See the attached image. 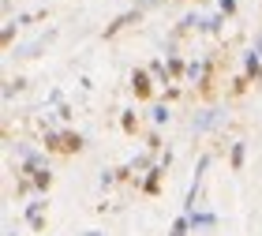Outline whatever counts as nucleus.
<instances>
[{
	"instance_id": "20e7f679",
	"label": "nucleus",
	"mask_w": 262,
	"mask_h": 236,
	"mask_svg": "<svg viewBox=\"0 0 262 236\" xmlns=\"http://www.w3.org/2000/svg\"><path fill=\"white\" fill-rule=\"evenodd\" d=\"M131 94H135V101H154V75L146 68L131 72Z\"/></svg>"
},
{
	"instance_id": "f03ea898",
	"label": "nucleus",
	"mask_w": 262,
	"mask_h": 236,
	"mask_svg": "<svg viewBox=\"0 0 262 236\" xmlns=\"http://www.w3.org/2000/svg\"><path fill=\"white\" fill-rule=\"evenodd\" d=\"M217 64H221V53L206 60V75L199 79V90H195V94H199L202 101H213V98L221 94V87H217Z\"/></svg>"
},
{
	"instance_id": "2eb2a0df",
	"label": "nucleus",
	"mask_w": 262,
	"mask_h": 236,
	"mask_svg": "<svg viewBox=\"0 0 262 236\" xmlns=\"http://www.w3.org/2000/svg\"><path fill=\"white\" fill-rule=\"evenodd\" d=\"M146 72L154 75V82H161V87H172V75H169V64H165V60H150Z\"/></svg>"
},
{
	"instance_id": "1a4fd4ad",
	"label": "nucleus",
	"mask_w": 262,
	"mask_h": 236,
	"mask_svg": "<svg viewBox=\"0 0 262 236\" xmlns=\"http://www.w3.org/2000/svg\"><path fill=\"white\" fill-rule=\"evenodd\" d=\"M244 165H247V143H244V139H236V143L229 146V169L232 173H244Z\"/></svg>"
},
{
	"instance_id": "9d476101",
	"label": "nucleus",
	"mask_w": 262,
	"mask_h": 236,
	"mask_svg": "<svg viewBox=\"0 0 262 236\" xmlns=\"http://www.w3.org/2000/svg\"><path fill=\"white\" fill-rule=\"evenodd\" d=\"M86 150V139H82L79 132H71V127H64V158H75Z\"/></svg>"
},
{
	"instance_id": "6ab92c4d",
	"label": "nucleus",
	"mask_w": 262,
	"mask_h": 236,
	"mask_svg": "<svg viewBox=\"0 0 262 236\" xmlns=\"http://www.w3.org/2000/svg\"><path fill=\"white\" fill-rule=\"evenodd\" d=\"M169 236H191V218L180 214V218H176L172 225H169Z\"/></svg>"
},
{
	"instance_id": "2f4dec72",
	"label": "nucleus",
	"mask_w": 262,
	"mask_h": 236,
	"mask_svg": "<svg viewBox=\"0 0 262 236\" xmlns=\"http://www.w3.org/2000/svg\"><path fill=\"white\" fill-rule=\"evenodd\" d=\"M82 236H105L101 229H86V232H82Z\"/></svg>"
},
{
	"instance_id": "f8f14e48",
	"label": "nucleus",
	"mask_w": 262,
	"mask_h": 236,
	"mask_svg": "<svg viewBox=\"0 0 262 236\" xmlns=\"http://www.w3.org/2000/svg\"><path fill=\"white\" fill-rule=\"evenodd\" d=\"M41 150H45V154H60V158H64V132H53V127H45Z\"/></svg>"
},
{
	"instance_id": "393cba45",
	"label": "nucleus",
	"mask_w": 262,
	"mask_h": 236,
	"mask_svg": "<svg viewBox=\"0 0 262 236\" xmlns=\"http://www.w3.org/2000/svg\"><path fill=\"white\" fill-rule=\"evenodd\" d=\"M217 11L225 19H236V11H240V4H236V0H217Z\"/></svg>"
},
{
	"instance_id": "cd10ccee",
	"label": "nucleus",
	"mask_w": 262,
	"mask_h": 236,
	"mask_svg": "<svg viewBox=\"0 0 262 236\" xmlns=\"http://www.w3.org/2000/svg\"><path fill=\"white\" fill-rule=\"evenodd\" d=\"M113 184H116V169H105V173H101V187H105V191H109Z\"/></svg>"
},
{
	"instance_id": "aec40b11",
	"label": "nucleus",
	"mask_w": 262,
	"mask_h": 236,
	"mask_svg": "<svg viewBox=\"0 0 262 236\" xmlns=\"http://www.w3.org/2000/svg\"><path fill=\"white\" fill-rule=\"evenodd\" d=\"M49 187H53V173H49V169H41V173H34V191H41V195H49Z\"/></svg>"
},
{
	"instance_id": "c756f323",
	"label": "nucleus",
	"mask_w": 262,
	"mask_h": 236,
	"mask_svg": "<svg viewBox=\"0 0 262 236\" xmlns=\"http://www.w3.org/2000/svg\"><path fill=\"white\" fill-rule=\"evenodd\" d=\"M56 116H60V120H71V116H75V109H71V105L64 101V105H60V109H56Z\"/></svg>"
},
{
	"instance_id": "a211bd4d",
	"label": "nucleus",
	"mask_w": 262,
	"mask_h": 236,
	"mask_svg": "<svg viewBox=\"0 0 262 236\" xmlns=\"http://www.w3.org/2000/svg\"><path fill=\"white\" fill-rule=\"evenodd\" d=\"M120 132H124V135H139V113H135V109L120 113Z\"/></svg>"
},
{
	"instance_id": "6e6552de",
	"label": "nucleus",
	"mask_w": 262,
	"mask_h": 236,
	"mask_svg": "<svg viewBox=\"0 0 262 236\" xmlns=\"http://www.w3.org/2000/svg\"><path fill=\"white\" fill-rule=\"evenodd\" d=\"M217 124H221V113L217 109H206V113H199L195 120H191V132L195 135H206L210 127H217Z\"/></svg>"
},
{
	"instance_id": "9b49d317",
	"label": "nucleus",
	"mask_w": 262,
	"mask_h": 236,
	"mask_svg": "<svg viewBox=\"0 0 262 236\" xmlns=\"http://www.w3.org/2000/svg\"><path fill=\"white\" fill-rule=\"evenodd\" d=\"M165 64H169V75H172V82H187V60H184V56L165 53Z\"/></svg>"
},
{
	"instance_id": "bb28decb",
	"label": "nucleus",
	"mask_w": 262,
	"mask_h": 236,
	"mask_svg": "<svg viewBox=\"0 0 262 236\" xmlns=\"http://www.w3.org/2000/svg\"><path fill=\"white\" fill-rule=\"evenodd\" d=\"M180 94H184V90H180V82H172V87H165V94H161V101L169 105V101H176V98H180Z\"/></svg>"
},
{
	"instance_id": "4be33fe9",
	"label": "nucleus",
	"mask_w": 262,
	"mask_h": 236,
	"mask_svg": "<svg viewBox=\"0 0 262 236\" xmlns=\"http://www.w3.org/2000/svg\"><path fill=\"white\" fill-rule=\"evenodd\" d=\"M206 75V60H187V82H199Z\"/></svg>"
},
{
	"instance_id": "f257e3e1",
	"label": "nucleus",
	"mask_w": 262,
	"mask_h": 236,
	"mask_svg": "<svg viewBox=\"0 0 262 236\" xmlns=\"http://www.w3.org/2000/svg\"><path fill=\"white\" fill-rule=\"evenodd\" d=\"M210 154H202L199 165H195V176H191V187H187V195H184V214H195L199 210V195H202V180H206V169H210Z\"/></svg>"
},
{
	"instance_id": "412c9836",
	"label": "nucleus",
	"mask_w": 262,
	"mask_h": 236,
	"mask_svg": "<svg viewBox=\"0 0 262 236\" xmlns=\"http://www.w3.org/2000/svg\"><path fill=\"white\" fill-rule=\"evenodd\" d=\"M169 105H165V101H158V105H154V109H150V120H154V127H161V124H169Z\"/></svg>"
},
{
	"instance_id": "4468645a",
	"label": "nucleus",
	"mask_w": 262,
	"mask_h": 236,
	"mask_svg": "<svg viewBox=\"0 0 262 236\" xmlns=\"http://www.w3.org/2000/svg\"><path fill=\"white\" fill-rule=\"evenodd\" d=\"M158 161H161V158H158V154H150V150H146V154H135V158H131L127 165H131V173L139 176V173H150V169H154Z\"/></svg>"
},
{
	"instance_id": "0eeeda50",
	"label": "nucleus",
	"mask_w": 262,
	"mask_h": 236,
	"mask_svg": "<svg viewBox=\"0 0 262 236\" xmlns=\"http://www.w3.org/2000/svg\"><path fill=\"white\" fill-rule=\"evenodd\" d=\"M161 180H165V169H161V165H154V169L142 176V187H139V191L150 195V199H158V195H161Z\"/></svg>"
},
{
	"instance_id": "7c9ffc66",
	"label": "nucleus",
	"mask_w": 262,
	"mask_h": 236,
	"mask_svg": "<svg viewBox=\"0 0 262 236\" xmlns=\"http://www.w3.org/2000/svg\"><path fill=\"white\" fill-rule=\"evenodd\" d=\"M154 4H169V0H135L139 11H146V8H154Z\"/></svg>"
},
{
	"instance_id": "39448f33",
	"label": "nucleus",
	"mask_w": 262,
	"mask_h": 236,
	"mask_svg": "<svg viewBox=\"0 0 262 236\" xmlns=\"http://www.w3.org/2000/svg\"><path fill=\"white\" fill-rule=\"evenodd\" d=\"M27 225H30L34 232H45V225H49V203H45V199L27 203Z\"/></svg>"
},
{
	"instance_id": "5701e85b",
	"label": "nucleus",
	"mask_w": 262,
	"mask_h": 236,
	"mask_svg": "<svg viewBox=\"0 0 262 236\" xmlns=\"http://www.w3.org/2000/svg\"><path fill=\"white\" fill-rule=\"evenodd\" d=\"M161 146H165V143H161V132H158V127H154V132L146 135V150H150V154H158V158H161V154H165Z\"/></svg>"
},
{
	"instance_id": "dca6fc26",
	"label": "nucleus",
	"mask_w": 262,
	"mask_h": 236,
	"mask_svg": "<svg viewBox=\"0 0 262 236\" xmlns=\"http://www.w3.org/2000/svg\"><path fill=\"white\" fill-rule=\"evenodd\" d=\"M247 90H251V79H247V75H236V79L229 82V90H225V98L236 101V98H244Z\"/></svg>"
},
{
	"instance_id": "7ed1b4c3",
	"label": "nucleus",
	"mask_w": 262,
	"mask_h": 236,
	"mask_svg": "<svg viewBox=\"0 0 262 236\" xmlns=\"http://www.w3.org/2000/svg\"><path fill=\"white\" fill-rule=\"evenodd\" d=\"M139 23H142V11H139V8H127V11H120V15H116L109 27L101 30V38H105V41H113L116 34H124L127 27H139Z\"/></svg>"
},
{
	"instance_id": "473e14b6",
	"label": "nucleus",
	"mask_w": 262,
	"mask_h": 236,
	"mask_svg": "<svg viewBox=\"0 0 262 236\" xmlns=\"http://www.w3.org/2000/svg\"><path fill=\"white\" fill-rule=\"evenodd\" d=\"M191 4H202V0H191Z\"/></svg>"
},
{
	"instance_id": "c85d7f7f",
	"label": "nucleus",
	"mask_w": 262,
	"mask_h": 236,
	"mask_svg": "<svg viewBox=\"0 0 262 236\" xmlns=\"http://www.w3.org/2000/svg\"><path fill=\"white\" fill-rule=\"evenodd\" d=\"M45 101H49V105H56V109H60V105H64V94H60V90H49V94H45Z\"/></svg>"
},
{
	"instance_id": "f3484780",
	"label": "nucleus",
	"mask_w": 262,
	"mask_h": 236,
	"mask_svg": "<svg viewBox=\"0 0 262 236\" xmlns=\"http://www.w3.org/2000/svg\"><path fill=\"white\" fill-rule=\"evenodd\" d=\"M225 23H229V19H225L221 11H217V15H206V19H202V30H199V34H210V38H217V34L225 30Z\"/></svg>"
},
{
	"instance_id": "b1692460",
	"label": "nucleus",
	"mask_w": 262,
	"mask_h": 236,
	"mask_svg": "<svg viewBox=\"0 0 262 236\" xmlns=\"http://www.w3.org/2000/svg\"><path fill=\"white\" fill-rule=\"evenodd\" d=\"M19 90H27V79H8V87H4V101H11Z\"/></svg>"
},
{
	"instance_id": "ddd939ff",
	"label": "nucleus",
	"mask_w": 262,
	"mask_h": 236,
	"mask_svg": "<svg viewBox=\"0 0 262 236\" xmlns=\"http://www.w3.org/2000/svg\"><path fill=\"white\" fill-rule=\"evenodd\" d=\"M244 75L251 79V82H262V56H258L255 49L244 56Z\"/></svg>"
},
{
	"instance_id": "72a5a7b5",
	"label": "nucleus",
	"mask_w": 262,
	"mask_h": 236,
	"mask_svg": "<svg viewBox=\"0 0 262 236\" xmlns=\"http://www.w3.org/2000/svg\"><path fill=\"white\" fill-rule=\"evenodd\" d=\"M8 236H15V232H8Z\"/></svg>"
},
{
	"instance_id": "a878e982",
	"label": "nucleus",
	"mask_w": 262,
	"mask_h": 236,
	"mask_svg": "<svg viewBox=\"0 0 262 236\" xmlns=\"http://www.w3.org/2000/svg\"><path fill=\"white\" fill-rule=\"evenodd\" d=\"M15 27L19 23H4V34H0V45H4V49H11V41H15Z\"/></svg>"
},
{
	"instance_id": "423d86ee",
	"label": "nucleus",
	"mask_w": 262,
	"mask_h": 236,
	"mask_svg": "<svg viewBox=\"0 0 262 236\" xmlns=\"http://www.w3.org/2000/svg\"><path fill=\"white\" fill-rule=\"evenodd\" d=\"M187 218H191V232H199V236H206L213 225H217V214H213V210H195V214H187Z\"/></svg>"
}]
</instances>
